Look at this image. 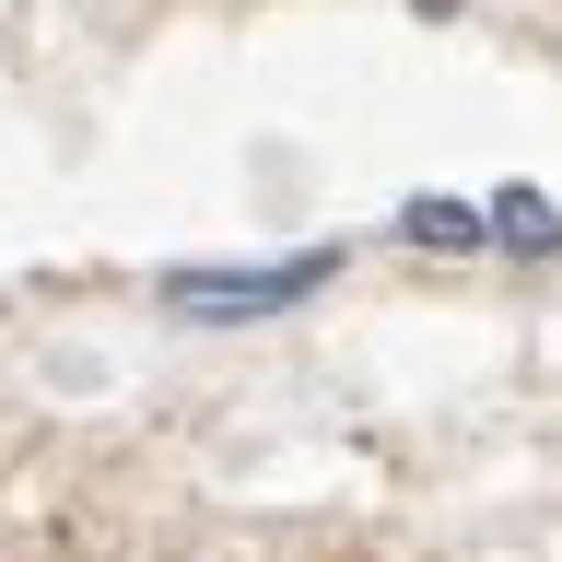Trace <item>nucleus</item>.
I'll return each instance as SVG.
<instances>
[{"label": "nucleus", "mask_w": 562, "mask_h": 562, "mask_svg": "<svg viewBox=\"0 0 562 562\" xmlns=\"http://www.w3.org/2000/svg\"><path fill=\"white\" fill-rule=\"evenodd\" d=\"M340 281V246H293V258H246V270H165V305L200 316V328H258V316H293L305 293Z\"/></svg>", "instance_id": "nucleus-1"}, {"label": "nucleus", "mask_w": 562, "mask_h": 562, "mask_svg": "<svg viewBox=\"0 0 562 562\" xmlns=\"http://www.w3.org/2000/svg\"><path fill=\"white\" fill-rule=\"evenodd\" d=\"M398 246H422V258H481V246H492V200L422 188V200H398Z\"/></svg>", "instance_id": "nucleus-2"}, {"label": "nucleus", "mask_w": 562, "mask_h": 562, "mask_svg": "<svg viewBox=\"0 0 562 562\" xmlns=\"http://www.w3.org/2000/svg\"><path fill=\"white\" fill-rule=\"evenodd\" d=\"M492 246H504V258H551V246H562V211L539 200V188H492Z\"/></svg>", "instance_id": "nucleus-3"}]
</instances>
